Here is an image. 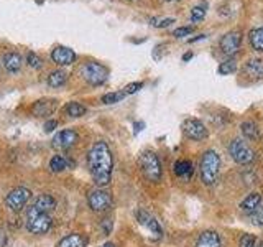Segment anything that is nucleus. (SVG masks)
Wrapping results in <instances>:
<instances>
[{
	"instance_id": "obj_1",
	"label": "nucleus",
	"mask_w": 263,
	"mask_h": 247,
	"mask_svg": "<svg viewBox=\"0 0 263 247\" xmlns=\"http://www.w3.org/2000/svg\"><path fill=\"white\" fill-rule=\"evenodd\" d=\"M87 165L89 171L96 181L97 187H107L112 180V166H114V158L112 152L105 142H96L87 155Z\"/></svg>"
},
{
	"instance_id": "obj_2",
	"label": "nucleus",
	"mask_w": 263,
	"mask_h": 247,
	"mask_svg": "<svg viewBox=\"0 0 263 247\" xmlns=\"http://www.w3.org/2000/svg\"><path fill=\"white\" fill-rule=\"evenodd\" d=\"M219 171H221V158L214 150L204 152L201 158V180L204 184H214L219 178Z\"/></svg>"
},
{
	"instance_id": "obj_3",
	"label": "nucleus",
	"mask_w": 263,
	"mask_h": 247,
	"mask_svg": "<svg viewBox=\"0 0 263 247\" xmlns=\"http://www.w3.org/2000/svg\"><path fill=\"white\" fill-rule=\"evenodd\" d=\"M139 163H140V168H142L143 175H145L147 180L153 181V183L161 180V173H163L161 163H160L158 155H156L155 152H152V150L143 152L140 155Z\"/></svg>"
},
{
	"instance_id": "obj_4",
	"label": "nucleus",
	"mask_w": 263,
	"mask_h": 247,
	"mask_svg": "<svg viewBox=\"0 0 263 247\" xmlns=\"http://www.w3.org/2000/svg\"><path fill=\"white\" fill-rule=\"evenodd\" d=\"M81 76L83 79L91 86H101L107 81L109 78V70L102 65L94 63V61H89V63H84L81 66Z\"/></svg>"
},
{
	"instance_id": "obj_5",
	"label": "nucleus",
	"mask_w": 263,
	"mask_h": 247,
	"mask_svg": "<svg viewBox=\"0 0 263 247\" xmlns=\"http://www.w3.org/2000/svg\"><path fill=\"white\" fill-rule=\"evenodd\" d=\"M230 157L234 158V162L240 165H248L255 160V152L253 148L250 147L247 142H243L240 139H234L229 145Z\"/></svg>"
},
{
	"instance_id": "obj_6",
	"label": "nucleus",
	"mask_w": 263,
	"mask_h": 247,
	"mask_svg": "<svg viewBox=\"0 0 263 247\" xmlns=\"http://www.w3.org/2000/svg\"><path fill=\"white\" fill-rule=\"evenodd\" d=\"M30 198H31V191L28 188H25V187H20V188H15V190L10 191L5 203H7V206L12 209V211L18 213V211H22L25 206H27Z\"/></svg>"
},
{
	"instance_id": "obj_7",
	"label": "nucleus",
	"mask_w": 263,
	"mask_h": 247,
	"mask_svg": "<svg viewBox=\"0 0 263 247\" xmlns=\"http://www.w3.org/2000/svg\"><path fill=\"white\" fill-rule=\"evenodd\" d=\"M181 129H183V134L186 135L187 139L191 140H204L208 139V129H206V126L198 119H186L183 122V126H181Z\"/></svg>"
},
{
	"instance_id": "obj_8",
	"label": "nucleus",
	"mask_w": 263,
	"mask_h": 247,
	"mask_svg": "<svg viewBox=\"0 0 263 247\" xmlns=\"http://www.w3.org/2000/svg\"><path fill=\"white\" fill-rule=\"evenodd\" d=\"M87 201H89V206H91V209L94 213H104L112 206V198H110V195L107 193V191H104V190L91 191Z\"/></svg>"
},
{
	"instance_id": "obj_9",
	"label": "nucleus",
	"mask_w": 263,
	"mask_h": 247,
	"mask_svg": "<svg viewBox=\"0 0 263 247\" xmlns=\"http://www.w3.org/2000/svg\"><path fill=\"white\" fill-rule=\"evenodd\" d=\"M56 206V201L51 195H40L35 200L33 206L28 209L27 218H31V216H38V214H48L49 211H53Z\"/></svg>"
},
{
	"instance_id": "obj_10",
	"label": "nucleus",
	"mask_w": 263,
	"mask_h": 247,
	"mask_svg": "<svg viewBox=\"0 0 263 247\" xmlns=\"http://www.w3.org/2000/svg\"><path fill=\"white\" fill-rule=\"evenodd\" d=\"M53 224V219L49 214H38L27 218V229L31 234H45L49 231V227Z\"/></svg>"
},
{
	"instance_id": "obj_11",
	"label": "nucleus",
	"mask_w": 263,
	"mask_h": 247,
	"mask_svg": "<svg viewBox=\"0 0 263 247\" xmlns=\"http://www.w3.org/2000/svg\"><path fill=\"white\" fill-rule=\"evenodd\" d=\"M76 142H78V134L71 131V129H66V131H61L58 132L53 137L51 140V145L54 150H68V148H71L73 145H76Z\"/></svg>"
},
{
	"instance_id": "obj_12",
	"label": "nucleus",
	"mask_w": 263,
	"mask_h": 247,
	"mask_svg": "<svg viewBox=\"0 0 263 247\" xmlns=\"http://www.w3.org/2000/svg\"><path fill=\"white\" fill-rule=\"evenodd\" d=\"M240 43H242V35L240 32H229L227 35H224L221 38V49L224 54L227 56H232L240 48Z\"/></svg>"
},
{
	"instance_id": "obj_13",
	"label": "nucleus",
	"mask_w": 263,
	"mask_h": 247,
	"mask_svg": "<svg viewBox=\"0 0 263 247\" xmlns=\"http://www.w3.org/2000/svg\"><path fill=\"white\" fill-rule=\"evenodd\" d=\"M51 58L56 65H59V66H70L74 63V59H76V53L73 51L71 48H68V46H56L53 49V53H51Z\"/></svg>"
},
{
	"instance_id": "obj_14",
	"label": "nucleus",
	"mask_w": 263,
	"mask_h": 247,
	"mask_svg": "<svg viewBox=\"0 0 263 247\" xmlns=\"http://www.w3.org/2000/svg\"><path fill=\"white\" fill-rule=\"evenodd\" d=\"M137 219H139L140 224L145 226L150 232L155 234L156 239L161 237V227H160V224H158V221H156L150 213H147L145 209H142V211H139V214H137Z\"/></svg>"
},
{
	"instance_id": "obj_15",
	"label": "nucleus",
	"mask_w": 263,
	"mask_h": 247,
	"mask_svg": "<svg viewBox=\"0 0 263 247\" xmlns=\"http://www.w3.org/2000/svg\"><path fill=\"white\" fill-rule=\"evenodd\" d=\"M196 247H222L221 236L216 231H204L196 240Z\"/></svg>"
},
{
	"instance_id": "obj_16",
	"label": "nucleus",
	"mask_w": 263,
	"mask_h": 247,
	"mask_svg": "<svg viewBox=\"0 0 263 247\" xmlns=\"http://www.w3.org/2000/svg\"><path fill=\"white\" fill-rule=\"evenodd\" d=\"M56 106V99H41L33 106V114L36 117H48L54 112Z\"/></svg>"
},
{
	"instance_id": "obj_17",
	"label": "nucleus",
	"mask_w": 263,
	"mask_h": 247,
	"mask_svg": "<svg viewBox=\"0 0 263 247\" xmlns=\"http://www.w3.org/2000/svg\"><path fill=\"white\" fill-rule=\"evenodd\" d=\"M2 63L9 73H18L22 70V56L15 51L5 53L4 58H2Z\"/></svg>"
},
{
	"instance_id": "obj_18",
	"label": "nucleus",
	"mask_w": 263,
	"mask_h": 247,
	"mask_svg": "<svg viewBox=\"0 0 263 247\" xmlns=\"http://www.w3.org/2000/svg\"><path fill=\"white\" fill-rule=\"evenodd\" d=\"M174 173H176L179 178L189 180L194 173V166L191 162H187V160H178V162L174 163Z\"/></svg>"
},
{
	"instance_id": "obj_19",
	"label": "nucleus",
	"mask_w": 263,
	"mask_h": 247,
	"mask_svg": "<svg viewBox=\"0 0 263 247\" xmlns=\"http://www.w3.org/2000/svg\"><path fill=\"white\" fill-rule=\"evenodd\" d=\"M245 73L250 78H263V59H248L245 65Z\"/></svg>"
},
{
	"instance_id": "obj_20",
	"label": "nucleus",
	"mask_w": 263,
	"mask_h": 247,
	"mask_svg": "<svg viewBox=\"0 0 263 247\" xmlns=\"http://www.w3.org/2000/svg\"><path fill=\"white\" fill-rule=\"evenodd\" d=\"M260 205H261V195L260 193H252V195H248L245 200L240 203V208H242V211L252 213Z\"/></svg>"
},
{
	"instance_id": "obj_21",
	"label": "nucleus",
	"mask_w": 263,
	"mask_h": 247,
	"mask_svg": "<svg viewBox=\"0 0 263 247\" xmlns=\"http://www.w3.org/2000/svg\"><path fill=\"white\" fill-rule=\"evenodd\" d=\"M58 247H86V239L81 234H68L59 240Z\"/></svg>"
},
{
	"instance_id": "obj_22",
	"label": "nucleus",
	"mask_w": 263,
	"mask_h": 247,
	"mask_svg": "<svg viewBox=\"0 0 263 247\" xmlns=\"http://www.w3.org/2000/svg\"><path fill=\"white\" fill-rule=\"evenodd\" d=\"M242 134H243V137H245L247 140H258L260 137V129L256 127V124L252 122V120H247V122H243L242 126Z\"/></svg>"
},
{
	"instance_id": "obj_23",
	"label": "nucleus",
	"mask_w": 263,
	"mask_h": 247,
	"mask_svg": "<svg viewBox=\"0 0 263 247\" xmlns=\"http://www.w3.org/2000/svg\"><path fill=\"white\" fill-rule=\"evenodd\" d=\"M248 38H250V45H252V48L263 53V27L252 30Z\"/></svg>"
},
{
	"instance_id": "obj_24",
	"label": "nucleus",
	"mask_w": 263,
	"mask_h": 247,
	"mask_svg": "<svg viewBox=\"0 0 263 247\" xmlns=\"http://www.w3.org/2000/svg\"><path fill=\"white\" fill-rule=\"evenodd\" d=\"M66 79H68V74L62 70L53 71L48 76V86H51V88H59V86H62L66 83Z\"/></svg>"
},
{
	"instance_id": "obj_25",
	"label": "nucleus",
	"mask_w": 263,
	"mask_h": 247,
	"mask_svg": "<svg viewBox=\"0 0 263 247\" xmlns=\"http://www.w3.org/2000/svg\"><path fill=\"white\" fill-rule=\"evenodd\" d=\"M86 112H87L86 106H83V104L79 102H70L66 106V114L70 117H83Z\"/></svg>"
},
{
	"instance_id": "obj_26",
	"label": "nucleus",
	"mask_w": 263,
	"mask_h": 247,
	"mask_svg": "<svg viewBox=\"0 0 263 247\" xmlns=\"http://www.w3.org/2000/svg\"><path fill=\"white\" fill-rule=\"evenodd\" d=\"M49 168H51V171L54 173H59L62 170L68 168V160L62 157V155H56L51 158V162H49Z\"/></svg>"
},
{
	"instance_id": "obj_27",
	"label": "nucleus",
	"mask_w": 263,
	"mask_h": 247,
	"mask_svg": "<svg viewBox=\"0 0 263 247\" xmlns=\"http://www.w3.org/2000/svg\"><path fill=\"white\" fill-rule=\"evenodd\" d=\"M248 219H250V222H252L253 226L263 227V206L260 205L258 208L255 209V211L248 213Z\"/></svg>"
},
{
	"instance_id": "obj_28",
	"label": "nucleus",
	"mask_w": 263,
	"mask_h": 247,
	"mask_svg": "<svg viewBox=\"0 0 263 247\" xmlns=\"http://www.w3.org/2000/svg\"><path fill=\"white\" fill-rule=\"evenodd\" d=\"M219 74H232L237 71V61L235 59H227L224 61V63H221V66H219Z\"/></svg>"
},
{
	"instance_id": "obj_29",
	"label": "nucleus",
	"mask_w": 263,
	"mask_h": 247,
	"mask_svg": "<svg viewBox=\"0 0 263 247\" xmlns=\"http://www.w3.org/2000/svg\"><path fill=\"white\" fill-rule=\"evenodd\" d=\"M123 97H125L123 91L122 92H109V94L102 96V102L104 104H115V102H120Z\"/></svg>"
},
{
	"instance_id": "obj_30",
	"label": "nucleus",
	"mask_w": 263,
	"mask_h": 247,
	"mask_svg": "<svg viewBox=\"0 0 263 247\" xmlns=\"http://www.w3.org/2000/svg\"><path fill=\"white\" fill-rule=\"evenodd\" d=\"M27 63H28L31 68H35V70H40V68L43 66V59H41L36 53H28Z\"/></svg>"
},
{
	"instance_id": "obj_31",
	"label": "nucleus",
	"mask_w": 263,
	"mask_h": 247,
	"mask_svg": "<svg viewBox=\"0 0 263 247\" xmlns=\"http://www.w3.org/2000/svg\"><path fill=\"white\" fill-rule=\"evenodd\" d=\"M204 17H206V9L204 7H194L191 10V22L198 23V22L204 20Z\"/></svg>"
},
{
	"instance_id": "obj_32",
	"label": "nucleus",
	"mask_w": 263,
	"mask_h": 247,
	"mask_svg": "<svg viewBox=\"0 0 263 247\" xmlns=\"http://www.w3.org/2000/svg\"><path fill=\"white\" fill-rule=\"evenodd\" d=\"M194 32V27H181V28H176L173 32V36H176V38H183V36H187Z\"/></svg>"
},
{
	"instance_id": "obj_33",
	"label": "nucleus",
	"mask_w": 263,
	"mask_h": 247,
	"mask_svg": "<svg viewBox=\"0 0 263 247\" xmlns=\"http://www.w3.org/2000/svg\"><path fill=\"white\" fill-rule=\"evenodd\" d=\"M239 244H240V247H255V237L252 234H243Z\"/></svg>"
},
{
	"instance_id": "obj_34",
	"label": "nucleus",
	"mask_w": 263,
	"mask_h": 247,
	"mask_svg": "<svg viewBox=\"0 0 263 247\" xmlns=\"http://www.w3.org/2000/svg\"><path fill=\"white\" fill-rule=\"evenodd\" d=\"M143 88V83H132V84H127L125 86V89H123V94L127 96V94H134V92H137L139 89Z\"/></svg>"
},
{
	"instance_id": "obj_35",
	"label": "nucleus",
	"mask_w": 263,
	"mask_h": 247,
	"mask_svg": "<svg viewBox=\"0 0 263 247\" xmlns=\"http://www.w3.org/2000/svg\"><path fill=\"white\" fill-rule=\"evenodd\" d=\"M174 23V18H163V20H152V25H155V27H158V28H165L168 27V25H171Z\"/></svg>"
},
{
	"instance_id": "obj_36",
	"label": "nucleus",
	"mask_w": 263,
	"mask_h": 247,
	"mask_svg": "<svg viewBox=\"0 0 263 247\" xmlns=\"http://www.w3.org/2000/svg\"><path fill=\"white\" fill-rule=\"evenodd\" d=\"M101 226H102V229H104V232H105V234H110V231H112V226H114V222H112L110 219H104V221L101 222Z\"/></svg>"
},
{
	"instance_id": "obj_37",
	"label": "nucleus",
	"mask_w": 263,
	"mask_h": 247,
	"mask_svg": "<svg viewBox=\"0 0 263 247\" xmlns=\"http://www.w3.org/2000/svg\"><path fill=\"white\" fill-rule=\"evenodd\" d=\"M56 127H58V122H56V120H48V122L45 124V131H46V132L54 131Z\"/></svg>"
},
{
	"instance_id": "obj_38",
	"label": "nucleus",
	"mask_w": 263,
	"mask_h": 247,
	"mask_svg": "<svg viewBox=\"0 0 263 247\" xmlns=\"http://www.w3.org/2000/svg\"><path fill=\"white\" fill-rule=\"evenodd\" d=\"M7 244V234L4 232V229H0V247H5Z\"/></svg>"
},
{
	"instance_id": "obj_39",
	"label": "nucleus",
	"mask_w": 263,
	"mask_h": 247,
	"mask_svg": "<svg viewBox=\"0 0 263 247\" xmlns=\"http://www.w3.org/2000/svg\"><path fill=\"white\" fill-rule=\"evenodd\" d=\"M143 126H145V124L143 122H140V124H135V134H139L142 129H143Z\"/></svg>"
},
{
	"instance_id": "obj_40",
	"label": "nucleus",
	"mask_w": 263,
	"mask_h": 247,
	"mask_svg": "<svg viewBox=\"0 0 263 247\" xmlns=\"http://www.w3.org/2000/svg\"><path fill=\"white\" fill-rule=\"evenodd\" d=\"M191 58H192V53H186V54H184V56H183V59H184V61H187V59H191Z\"/></svg>"
},
{
	"instance_id": "obj_41",
	"label": "nucleus",
	"mask_w": 263,
	"mask_h": 247,
	"mask_svg": "<svg viewBox=\"0 0 263 247\" xmlns=\"http://www.w3.org/2000/svg\"><path fill=\"white\" fill-rule=\"evenodd\" d=\"M101 247H117V245H115L114 242H105V244H104V245H101Z\"/></svg>"
},
{
	"instance_id": "obj_42",
	"label": "nucleus",
	"mask_w": 263,
	"mask_h": 247,
	"mask_svg": "<svg viewBox=\"0 0 263 247\" xmlns=\"http://www.w3.org/2000/svg\"><path fill=\"white\" fill-rule=\"evenodd\" d=\"M256 247H263V242H260L258 245H256Z\"/></svg>"
},
{
	"instance_id": "obj_43",
	"label": "nucleus",
	"mask_w": 263,
	"mask_h": 247,
	"mask_svg": "<svg viewBox=\"0 0 263 247\" xmlns=\"http://www.w3.org/2000/svg\"><path fill=\"white\" fill-rule=\"evenodd\" d=\"M166 2H176V0H166Z\"/></svg>"
}]
</instances>
